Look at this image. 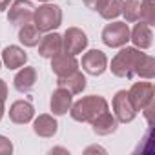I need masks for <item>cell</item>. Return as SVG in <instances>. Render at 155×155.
I'll use <instances>...</instances> for the list:
<instances>
[{"label": "cell", "mask_w": 155, "mask_h": 155, "mask_svg": "<svg viewBox=\"0 0 155 155\" xmlns=\"http://www.w3.org/2000/svg\"><path fill=\"white\" fill-rule=\"evenodd\" d=\"M33 24L37 26V29L40 33H49L55 31L60 24H62V9L55 4H42L35 9L33 13Z\"/></svg>", "instance_id": "cell-3"}, {"label": "cell", "mask_w": 155, "mask_h": 155, "mask_svg": "<svg viewBox=\"0 0 155 155\" xmlns=\"http://www.w3.org/2000/svg\"><path fill=\"white\" fill-rule=\"evenodd\" d=\"M79 66H82V69L88 75L99 77L108 69V57L101 49H90L82 55V60L79 62Z\"/></svg>", "instance_id": "cell-8"}, {"label": "cell", "mask_w": 155, "mask_h": 155, "mask_svg": "<svg viewBox=\"0 0 155 155\" xmlns=\"http://www.w3.org/2000/svg\"><path fill=\"white\" fill-rule=\"evenodd\" d=\"M9 119L15 124H28L35 119V108L28 101H15L9 108Z\"/></svg>", "instance_id": "cell-13"}, {"label": "cell", "mask_w": 155, "mask_h": 155, "mask_svg": "<svg viewBox=\"0 0 155 155\" xmlns=\"http://www.w3.org/2000/svg\"><path fill=\"white\" fill-rule=\"evenodd\" d=\"M2 64L8 69H18L22 66H26L28 62V53L20 48V46H6L2 51Z\"/></svg>", "instance_id": "cell-14"}, {"label": "cell", "mask_w": 155, "mask_h": 155, "mask_svg": "<svg viewBox=\"0 0 155 155\" xmlns=\"http://www.w3.org/2000/svg\"><path fill=\"white\" fill-rule=\"evenodd\" d=\"M38 2H42V4H46V2H51V0H38Z\"/></svg>", "instance_id": "cell-32"}, {"label": "cell", "mask_w": 155, "mask_h": 155, "mask_svg": "<svg viewBox=\"0 0 155 155\" xmlns=\"http://www.w3.org/2000/svg\"><path fill=\"white\" fill-rule=\"evenodd\" d=\"M90 124L93 126V131H95L97 135H102V137H104V135L115 133L117 128H119V120L115 119L113 113H110V110L102 111V113H101L97 119H93Z\"/></svg>", "instance_id": "cell-17"}, {"label": "cell", "mask_w": 155, "mask_h": 155, "mask_svg": "<svg viewBox=\"0 0 155 155\" xmlns=\"http://www.w3.org/2000/svg\"><path fill=\"white\" fill-rule=\"evenodd\" d=\"M133 108L139 111H142L144 108H148L150 104H153V84L151 82H135L130 91H128Z\"/></svg>", "instance_id": "cell-9"}, {"label": "cell", "mask_w": 155, "mask_h": 155, "mask_svg": "<svg viewBox=\"0 0 155 155\" xmlns=\"http://www.w3.org/2000/svg\"><path fill=\"white\" fill-rule=\"evenodd\" d=\"M6 99H8V84L6 81L0 79V102H6Z\"/></svg>", "instance_id": "cell-27"}, {"label": "cell", "mask_w": 155, "mask_h": 155, "mask_svg": "<svg viewBox=\"0 0 155 155\" xmlns=\"http://www.w3.org/2000/svg\"><path fill=\"white\" fill-rule=\"evenodd\" d=\"M139 11H140V0H124L122 4V15L126 22H139Z\"/></svg>", "instance_id": "cell-24"}, {"label": "cell", "mask_w": 155, "mask_h": 155, "mask_svg": "<svg viewBox=\"0 0 155 155\" xmlns=\"http://www.w3.org/2000/svg\"><path fill=\"white\" fill-rule=\"evenodd\" d=\"M106 110H110V108H108V101L104 97L88 95V97H82V99H79L77 102L71 104L69 115L77 122H91L93 119H97Z\"/></svg>", "instance_id": "cell-1"}, {"label": "cell", "mask_w": 155, "mask_h": 155, "mask_svg": "<svg viewBox=\"0 0 155 155\" xmlns=\"http://www.w3.org/2000/svg\"><path fill=\"white\" fill-rule=\"evenodd\" d=\"M57 88H64V90H68L71 95H79V93H82L84 88H86V77H84L79 69H77V71L71 73V75L58 77Z\"/></svg>", "instance_id": "cell-18"}, {"label": "cell", "mask_w": 155, "mask_h": 155, "mask_svg": "<svg viewBox=\"0 0 155 155\" xmlns=\"http://www.w3.org/2000/svg\"><path fill=\"white\" fill-rule=\"evenodd\" d=\"M33 131H35L38 137L49 139V137H53V135L58 131V122L53 119V115L42 113V115H38V117L33 120Z\"/></svg>", "instance_id": "cell-19"}, {"label": "cell", "mask_w": 155, "mask_h": 155, "mask_svg": "<svg viewBox=\"0 0 155 155\" xmlns=\"http://www.w3.org/2000/svg\"><path fill=\"white\" fill-rule=\"evenodd\" d=\"M6 102H0V120H2V117H4V111H6V106H4Z\"/></svg>", "instance_id": "cell-31"}, {"label": "cell", "mask_w": 155, "mask_h": 155, "mask_svg": "<svg viewBox=\"0 0 155 155\" xmlns=\"http://www.w3.org/2000/svg\"><path fill=\"white\" fill-rule=\"evenodd\" d=\"M122 4L124 0H106L104 6L99 9V15L104 20H115L119 15H122Z\"/></svg>", "instance_id": "cell-22"}, {"label": "cell", "mask_w": 155, "mask_h": 155, "mask_svg": "<svg viewBox=\"0 0 155 155\" xmlns=\"http://www.w3.org/2000/svg\"><path fill=\"white\" fill-rule=\"evenodd\" d=\"M139 22H144L148 26L155 24V0H140Z\"/></svg>", "instance_id": "cell-23"}, {"label": "cell", "mask_w": 155, "mask_h": 155, "mask_svg": "<svg viewBox=\"0 0 155 155\" xmlns=\"http://www.w3.org/2000/svg\"><path fill=\"white\" fill-rule=\"evenodd\" d=\"M40 38H42V33L37 29V26L33 22L20 26V29H18V40L26 48H37L38 42H40Z\"/></svg>", "instance_id": "cell-20"}, {"label": "cell", "mask_w": 155, "mask_h": 155, "mask_svg": "<svg viewBox=\"0 0 155 155\" xmlns=\"http://www.w3.org/2000/svg\"><path fill=\"white\" fill-rule=\"evenodd\" d=\"M0 68H2V58H0Z\"/></svg>", "instance_id": "cell-33"}, {"label": "cell", "mask_w": 155, "mask_h": 155, "mask_svg": "<svg viewBox=\"0 0 155 155\" xmlns=\"http://www.w3.org/2000/svg\"><path fill=\"white\" fill-rule=\"evenodd\" d=\"M84 153H86V155H88V153H106V150L101 148V146H90V148L84 150Z\"/></svg>", "instance_id": "cell-28"}, {"label": "cell", "mask_w": 155, "mask_h": 155, "mask_svg": "<svg viewBox=\"0 0 155 155\" xmlns=\"http://www.w3.org/2000/svg\"><path fill=\"white\" fill-rule=\"evenodd\" d=\"M60 51H62V35H58L55 31H49V33H46L40 38V42H38V53H40V57L51 58V57H55Z\"/></svg>", "instance_id": "cell-15"}, {"label": "cell", "mask_w": 155, "mask_h": 155, "mask_svg": "<svg viewBox=\"0 0 155 155\" xmlns=\"http://www.w3.org/2000/svg\"><path fill=\"white\" fill-rule=\"evenodd\" d=\"M135 75H137V77H140V79L151 81L153 77H155V58L144 53V55H142V58H140V60H139V64H137Z\"/></svg>", "instance_id": "cell-21"}, {"label": "cell", "mask_w": 155, "mask_h": 155, "mask_svg": "<svg viewBox=\"0 0 155 155\" xmlns=\"http://www.w3.org/2000/svg\"><path fill=\"white\" fill-rule=\"evenodd\" d=\"M111 108H113L115 119L119 122H122V124H128V122H131L137 117V110L133 108L131 99H130L126 90H120V91L115 93V97L111 101Z\"/></svg>", "instance_id": "cell-5"}, {"label": "cell", "mask_w": 155, "mask_h": 155, "mask_svg": "<svg viewBox=\"0 0 155 155\" xmlns=\"http://www.w3.org/2000/svg\"><path fill=\"white\" fill-rule=\"evenodd\" d=\"M13 153V142L4 137V135H0V155H11Z\"/></svg>", "instance_id": "cell-25"}, {"label": "cell", "mask_w": 155, "mask_h": 155, "mask_svg": "<svg viewBox=\"0 0 155 155\" xmlns=\"http://www.w3.org/2000/svg\"><path fill=\"white\" fill-rule=\"evenodd\" d=\"M104 2H106V0H84L86 8H90V9H93V11H99V9L104 6Z\"/></svg>", "instance_id": "cell-26"}, {"label": "cell", "mask_w": 155, "mask_h": 155, "mask_svg": "<svg viewBox=\"0 0 155 155\" xmlns=\"http://www.w3.org/2000/svg\"><path fill=\"white\" fill-rule=\"evenodd\" d=\"M130 40L133 42V48H137V49H150L153 44L151 26H148L144 22L135 24V28L130 31Z\"/></svg>", "instance_id": "cell-11"}, {"label": "cell", "mask_w": 155, "mask_h": 155, "mask_svg": "<svg viewBox=\"0 0 155 155\" xmlns=\"http://www.w3.org/2000/svg\"><path fill=\"white\" fill-rule=\"evenodd\" d=\"M13 0H0V11H6L9 6H11Z\"/></svg>", "instance_id": "cell-29"}, {"label": "cell", "mask_w": 155, "mask_h": 155, "mask_svg": "<svg viewBox=\"0 0 155 155\" xmlns=\"http://www.w3.org/2000/svg\"><path fill=\"white\" fill-rule=\"evenodd\" d=\"M33 13H35V6L29 0H13L9 9H8V20L13 26H24L33 22Z\"/></svg>", "instance_id": "cell-7"}, {"label": "cell", "mask_w": 155, "mask_h": 155, "mask_svg": "<svg viewBox=\"0 0 155 155\" xmlns=\"http://www.w3.org/2000/svg\"><path fill=\"white\" fill-rule=\"evenodd\" d=\"M13 84H15V90L20 91V93L31 91L37 84V69L33 66H22L18 69V73L15 75Z\"/></svg>", "instance_id": "cell-12"}, {"label": "cell", "mask_w": 155, "mask_h": 155, "mask_svg": "<svg viewBox=\"0 0 155 155\" xmlns=\"http://www.w3.org/2000/svg\"><path fill=\"white\" fill-rule=\"evenodd\" d=\"M49 153H51V155H53V153H66V155H68L69 151H68L66 148H51V150H49Z\"/></svg>", "instance_id": "cell-30"}, {"label": "cell", "mask_w": 155, "mask_h": 155, "mask_svg": "<svg viewBox=\"0 0 155 155\" xmlns=\"http://www.w3.org/2000/svg\"><path fill=\"white\" fill-rule=\"evenodd\" d=\"M73 104V95L64 90V88H57L51 93V101H49V108L53 111V115H66L69 111Z\"/></svg>", "instance_id": "cell-16"}, {"label": "cell", "mask_w": 155, "mask_h": 155, "mask_svg": "<svg viewBox=\"0 0 155 155\" xmlns=\"http://www.w3.org/2000/svg\"><path fill=\"white\" fill-rule=\"evenodd\" d=\"M88 48V35L79 28H68L62 35V51L69 55H79Z\"/></svg>", "instance_id": "cell-6"}, {"label": "cell", "mask_w": 155, "mask_h": 155, "mask_svg": "<svg viewBox=\"0 0 155 155\" xmlns=\"http://www.w3.org/2000/svg\"><path fill=\"white\" fill-rule=\"evenodd\" d=\"M142 55L144 53H140V49H137V48L122 46V49L111 58V64H110L111 73L115 77H119V79H133L137 64L142 58Z\"/></svg>", "instance_id": "cell-2"}, {"label": "cell", "mask_w": 155, "mask_h": 155, "mask_svg": "<svg viewBox=\"0 0 155 155\" xmlns=\"http://www.w3.org/2000/svg\"><path fill=\"white\" fill-rule=\"evenodd\" d=\"M51 69L57 77H66L79 69V60H77L75 55L60 51L55 57H51Z\"/></svg>", "instance_id": "cell-10"}, {"label": "cell", "mask_w": 155, "mask_h": 155, "mask_svg": "<svg viewBox=\"0 0 155 155\" xmlns=\"http://www.w3.org/2000/svg\"><path fill=\"white\" fill-rule=\"evenodd\" d=\"M130 40V28L126 22H111L102 29V42L108 48H122Z\"/></svg>", "instance_id": "cell-4"}]
</instances>
